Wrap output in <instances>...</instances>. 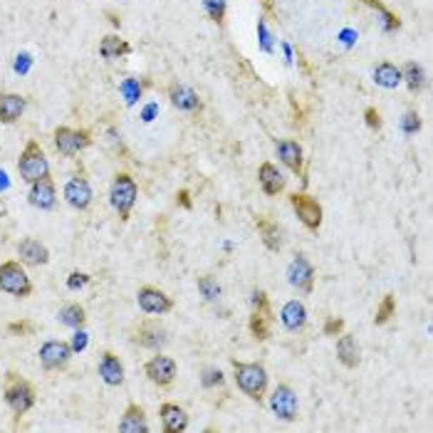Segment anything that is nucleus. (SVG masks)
<instances>
[{
    "mask_svg": "<svg viewBox=\"0 0 433 433\" xmlns=\"http://www.w3.org/2000/svg\"><path fill=\"white\" fill-rule=\"evenodd\" d=\"M233 372H236V384L245 396L260 401L262 394L267 389V372L262 364H243L233 362Z\"/></svg>",
    "mask_w": 433,
    "mask_h": 433,
    "instance_id": "f257e3e1",
    "label": "nucleus"
},
{
    "mask_svg": "<svg viewBox=\"0 0 433 433\" xmlns=\"http://www.w3.org/2000/svg\"><path fill=\"white\" fill-rule=\"evenodd\" d=\"M18 171H20V178L25 183H35L40 178L50 176V164H47L45 152L37 141H28V147L23 149L20 159H18Z\"/></svg>",
    "mask_w": 433,
    "mask_h": 433,
    "instance_id": "f03ea898",
    "label": "nucleus"
},
{
    "mask_svg": "<svg viewBox=\"0 0 433 433\" xmlns=\"http://www.w3.org/2000/svg\"><path fill=\"white\" fill-rule=\"evenodd\" d=\"M136 196H139V188H136L134 178L129 173H116L109 188V201L114 206V211L119 213L121 221H129V213L136 203Z\"/></svg>",
    "mask_w": 433,
    "mask_h": 433,
    "instance_id": "7ed1b4c3",
    "label": "nucleus"
},
{
    "mask_svg": "<svg viewBox=\"0 0 433 433\" xmlns=\"http://www.w3.org/2000/svg\"><path fill=\"white\" fill-rule=\"evenodd\" d=\"M0 290L13 298H28L32 293V282L20 262L8 260L0 265Z\"/></svg>",
    "mask_w": 433,
    "mask_h": 433,
    "instance_id": "20e7f679",
    "label": "nucleus"
},
{
    "mask_svg": "<svg viewBox=\"0 0 433 433\" xmlns=\"http://www.w3.org/2000/svg\"><path fill=\"white\" fill-rule=\"evenodd\" d=\"M6 403L11 406V411L16 416H23V413H28L35 406V391H32V386L28 382L16 379L11 374V382L6 386Z\"/></svg>",
    "mask_w": 433,
    "mask_h": 433,
    "instance_id": "39448f33",
    "label": "nucleus"
},
{
    "mask_svg": "<svg viewBox=\"0 0 433 433\" xmlns=\"http://www.w3.org/2000/svg\"><path fill=\"white\" fill-rule=\"evenodd\" d=\"M90 144H92L90 131L70 129V126L55 129V147H57V152L65 154V157H75V154H80L82 149H87Z\"/></svg>",
    "mask_w": 433,
    "mask_h": 433,
    "instance_id": "423d86ee",
    "label": "nucleus"
},
{
    "mask_svg": "<svg viewBox=\"0 0 433 433\" xmlns=\"http://www.w3.org/2000/svg\"><path fill=\"white\" fill-rule=\"evenodd\" d=\"M290 206H293V211L298 213V218L310 231H317L322 226V206L315 198H310L307 193H293L290 196Z\"/></svg>",
    "mask_w": 433,
    "mask_h": 433,
    "instance_id": "0eeeda50",
    "label": "nucleus"
},
{
    "mask_svg": "<svg viewBox=\"0 0 433 433\" xmlns=\"http://www.w3.org/2000/svg\"><path fill=\"white\" fill-rule=\"evenodd\" d=\"M270 408L282 421H295L298 418V396L287 384H277L270 396Z\"/></svg>",
    "mask_w": 433,
    "mask_h": 433,
    "instance_id": "6e6552de",
    "label": "nucleus"
},
{
    "mask_svg": "<svg viewBox=\"0 0 433 433\" xmlns=\"http://www.w3.org/2000/svg\"><path fill=\"white\" fill-rule=\"evenodd\" d=\"M72 357V347L62 339H50L40 347V364L47 372H55V369H65L67 362Z\"/></svg>",
    "mask_w": 433,
    "mask_h": 433,
    "instance_id": "1a4fd4ad",
    "label": "nucleus"
},
{
    "mask_svg": "<svg viewBox=\"0 0 433 433\" xmlns=\"http://www.w3.org/2000/svg\"><path fill=\"white\" fill-rule=\"evenodd\" d=\"M287 282L293 287H298L300 293H312L315 267L310 265V260L305 255H298L290 262V267H287Z\"/></svg>",
    "mask_w": 433,
    "mask_h": 433,
    "instance_id": "9d476101",
    "label": "nucleus"
},
{
    "mask_svg": "<svg viewBox=\"0 0 433 433\" xmlns=\"http://www.w3.org/2000/svg\"><path fill=\"white\" fill-rule=\"evenodd\" d=\"M136 303L147 315H164L173 307L171 298L161 290H157V287H141L136 293Z\"/></svg>",
    "mask_w": 433,
    "mask_h": 433,
    "instance_id": "9b49d317",
    "label": "nucleus"
},
{
    "mask_svg": "<svg viewBox=\"0 0 433 433\" xmlns=\"http://www.w3.org/2000/svg\"><path fill=\"white\" fill-rule=\"evenodd\" d=\"M65 201L77 211H87L92 203V186L85 176H72L65 183Z\"/></svg>",
    "mask_w": 433,
    "mask_h": 433,
    "instance_id": "f8f14e48",
    "label": "nucleus"
},
{
    "mask_svg": "<svg viewBox=\"0 0 433 433\" xmlns=\"http://www.w3.org/2000/svg\"><path fill=\"white\" fill-rule=\"evenodd\" d=\"M144 372H147V377L152 379L154 384H159V386H169V384L176 379V362H173L171 357L159 354V357L149 359Z\"/></svg>",
    "mask_w": 433,
    "mask_h": 433,
    "instance_id": "ddd939ff",
    "label": "nucleus"
},
{
    "mask_svg": "<svg viewBox=\"0 0 433 433\" xmlns=\"http://www.w3.org/2000/svg\"><path fill=\"white\" fill-rule=\"evenodd\" d=\"M30 203L40 211H50L57 201V191H55V181L50 176L47 178H40V181L30 183V193H28Z\"/></svg>",
    "mask_w": 433,
    "mask_h": 433,
    "instance_id": "4468645a",
    "label": "nucleus"
},
{
    "mask_svg": "<svg viewBox=\"0 0 433 433\" xmlns=\"http://www.w3.org/2000/svg\"><path fill=\"white\" fill-rule=\"evenodd\" d=\"M18 255H20V260L25 262V265H47V262H50V250H47L40 240H35V238L20 240Z\"/></svg>",
    "mask_w": 433,
    "mask_h": 433,
    "instance_id": "2eb2a0df",
    "label": "nucleus"
},
{
    "mask_svg": "<svg viewBox=\"0 0 433 433\" xmlns=\"http://www.w3.org/2000/svg\"><path fill=\"white\" fill-rule=\"evenodd\" d=\"M159 416H161L164 431L166 433H181L188 428V413L178 403H164Z\"/></svg>",
    "mask_w": 433,
    "mask_h": 433,
    "instance_id": "dca6fc26",
    "label": "nucleus"
},
{
    "mask_svg": "<svg viewBox=\"0 0 433 433\" xmlns=\"http://www.w3.org/2000/svg\"><path fill=\"white\" fill-rule=\"evenodd\" d=\"M99 377L106 386H119L124 382V367H121L119 357L111 352H104L99 357Z\"/></svg>",
    "mask_w": 433,
    "mask_h": 433,
    "instance_id": "f3484780",
    "label": "nucleus"
},
{
    "mask_svg": "<svg viewBox=\"0 0 433 433\" xmlns=\"http://www.w3.org/2000/svg\"><path fill=\"white\" fill-rule=\"evenodd\" d=\"M277 157L290 171L300 173L303 171V147L293 139H280L277 141Z\"/></svg>",
    "mask_w": 433,
    "mask_h": 433,
    "instance_id": "a211bd4d",
    "label": "nucleus"
},
{
    "mask_svg": "<svg viewBox=\"0 0 433 433\" xmlns=\"http://www.w3.org/2000/svg\"><path fill=\"white\" fill-rule=\"evenodd\" d=\"M23 111H25V97L13 94V92L0 94V121L3 124H16L23 116Z\"/></svg>",
    "mask_w": 433,
    "mask_h": 433,
    "instance_id": "6ab92c4d",
    "label": "nucleus"
},
{
    "mask_svg": "<svg viewBox=\"0 0 433 433\" xmlns=\"http://www.w3.org/2000/svg\"><path fill=\"white\" fill-rule=\"evenodd\" d=\"M257 178H260V186L267 196H277V193L285 188V176H282V173L277 171L275 164H270V161H265L257 169Z\"/></svg>",
    "mask_w": 433,
    "mask_h": 433,
    "instance_id": "aec40b11",
    "label": "nucleus"
},
{
    "mask_svg": "<svg viewBox=\"0 0 433 433\" xmlns=\"http://www.w3.org/2000/svg\"><path fill=\"white\" fill-rule=\"evenodd\" d=\"M280 319H282V324H285V329L298 332V329H303L305 322H307V310H305V305L300 303V300H290V303L282 307Z\"/></svg>",
    "mask_w": 433,
    "mask_h": 433,
    "instance_id": "412c9836",
    "label": "nucleus"
},
{
    "mask_svg": "<svg viewBox=\"0 0 433 433\" xmlns=\"http://www.w3.org/2000/svg\"><path fill=\"white\" fill-rule=\"evenodd\" d=\"M119 431L121 433H147L149 431V423H147V416L141 411V406L136 403H129L119 421Z\"/></svg>",
    "mask_w": 433,
    "mask_h": 433,
    "instance_id": "4be33fe9",
    "label": "nucleus"
},
{
    "mask_svg": "<svg viewBox=\"0 0 433 433\" xmlns=\"http://www.w3.org/2000/svg\"><path fill=\"white\" fill-rule=\"evenodd\" d=\"M136 342L147 349H161L169 342V334L159 324H141L139 332H136Z\"/></svg>",
    "mask_w": 433,
    "mask_h": 433,
    "instance_id": "5701e85b",
    "label": "nucleus"
},
{
    "mask_svg": "<svg viewBox=\"0 0 433 433\" xmlns=\"http://www.w3.org/2000/svg\"><path fill=\"white\" fill-rule=\"evenodd\" d=\"M171 104L176 106V109H183V111L201 109V99H198V94L193 90H188V87H183V85H173L171 87Z\"/></svg>",
    "mask_w": 433,
    "mask_h": 433,
    "instance_id": "b1692460",
    "label": "nucleus"
},
{
    "mask_svg": "<svg viewBox=\"0 0 433 433\" xmlns=\"http://www.w3.org/2000/svg\"><path fill=\"white\" fill-rule=\"evenodd\" d=\"M374 82L384 90H394V87L401 85V70L391 62H379L374 67Z\"/></svg>",
    "mask_w": 433,
    "mask_h": 433,
    "instance_id": "393cba45",
    "label": "nucleus"
},
{
    "mask_svg": "<svg viewBox=\"0 0 433 433\" xmlns=\"http://www.w3.org/2000/svg\"><path fill=\"white\" fill-rule=\"evenodd\" d=\"M337 357H339V362L349 369H354L359 364V347H357V342H354L352 334H342V337H339Z\"/></svg>",
    "mask_w": 433,
    "mask_h": 433,
    "instance_id": "a878e982",
    "label": "nucleus"
},
{
    "mask_svg": "<svg viewBox=\"0 0 433 433\" xmlns=\"http://www.w3.org/2000/svg\"><path fill=\"white\" fill-rule=\"evenodd\" d=\"M131 47L129 42H124L119 35H106L104 40L99 42V55L104 60H119L121 55H129Z\"/></svg>",
    "mask_w": 433,
    "mask_h": 433,
    "instance_id": "bb28decb",
    "label": "nucleus"
},
{
    "mask_svg": "<svg viewBox=\"0 0 433 433\" xmlns=\"http://www.w3.org/2000/svg\"><path fill=\"white\" fill-rule=\"evenodd\" d=\"M257 228H260V236H262V243H265L267 250L277 252L282 248V231L277 228V223H270V221H257Z\"/></svg>",
    "mask_w": 433,
    "mask_h": 433,
    "instance_id": "cd10ccee",
    "label": "nucleus"
},
{
    "mask_svg": "<svg viewBox=\"0 0 433 433\" xmlns=\"http://www.w3.org/2000/svg\"><path fill=\"white\" fill-rule=\"evenodd\" d=\"M85 307H82V305H67V307H62L60 310V315H57V317H60V322L65 324V327H72V329H80L82 324H85Z\"/></svg>",
    "mask_w": 433,
    "mask_h": 433,
    "instance_id": "c85d7f7f",
    "label": "nucleus"
},
{
    "mask_svg": "<svg viewBox=\"0 0 433 433\" xmlns=\"http://www.w3.org/2000/svg\"><path fill=\"white\" fill-rule=\"evenodd\" d=\"M401 80H406V85L411 92H418L423 87V82H426V75H423L421 65L408 62V65H403V70H401Z\"/></svg>",
    "mask_w": 433,
    "mask_h": 433,
    "instance_id": "c756f323",
    "label": "nucleus"
},
{
    "mask_svg": "<svg viewBox=\"0 0 433 433\" xmlns=\"http://www.w3.org/2000/svg\"><path fill=\"white\" fill-rule=\"evenodd\" d=\"M119 92L124 94L126 104H136V99H141V82L129 77V80H124L119 85Z\"/></svg>",
    "mask_w": 433,
    "mask_h": 433,
    "instance_id": "7c9ffc66",
    "label": "nucleus"
},
{
    "mask_svg": "<svg viewBox=\"0 0 433 433\" xmlns=\"http://www.w3.org/2000/svg\"><path fill=\"white\" fill-rule=\"evenodd\" d=\"M203 8H206L208 18H211L213 23H223V18H226L228 0H203Z\"/></svg>",
    "mask_w": 433,
    "mask_h": 433,
    "instance_id": "2f4dec72",
    "label": "nucleus"
},
{
    "mask_svg": "<svg viewBox=\"0 0 433 433\" xmlns=\"http://www.w3.org/2000/svg\"><path fill=\"white\" fill-rule=\"evenodd\" d=\"M198 290H201L203 298L211 300V303L221 298V285H218L213 277H201V280H198Z\"/></svg>",
    "mask_w": 433,
    "mask_h": 433,
    "instance_id": "473e14b6",
    "label": "nucleus"
},
{
    "mask_svg": "<svg viewBox=\"0 0 433 433\" xmlns=\"http://www.w3.org/2000/svg\"><path fill=\"white\" fill-rule=\"evenodd\" d=\"M364 3H367V6H372V8H377V11L382 13V18H384V30H396L398 20L391 16V13L386 11V8L382 6V3H379V0H364Z\"/></svg>",
    "mask_w": 433,
    "mask_h": 433,
    "instance_id": "72a5a7b5",
    "label": "nucleus"
},
{
    "mask_svg": "<svg viewBox=\"0 0 433 433\" xmlns=\"http://www.w3.org/2000/svg\"><path fill=\"white\" fill-rule=\"evenodd\" d=\"M394 307H396V305H394V298H391V295H386V298H384V303H382V307L377 310V317H374V322H377V324H386V319L394 315Z\"/></svg>",
    "mask_w": 433,
    "mask_h": 433,
    "instance_id": "f704fd0d",
    "label": "nucleus"
},
{
    "mask_svg": "<svg viewBox=\"0 0 433 433\" xmlns=\"http://www.w3.org/2000/svg\"><path fill=\"white\" fill-rule=\"evenodd\" d=\"M250 329H252V334H255L257 339H267V322H265V317H262V312H257L255 317L250 319Z\"/></svg>",
    "mask_w": 433,
    "mask_h": 433,
    "instance_id": "c9c22d12",
    "label": "nucleus"
},
{
    "mask_svg": "<svg viewBox=\"0 0 433 433\" xmlns=\"http://www.w3.org/2000/svg\"><path fill=\"white\" fill-rule=\"evenodd\" d=\"M401 129L406 131V134H416V131L421 129V116H418L416 111H408L401 121Z\"/></svg>",
    "mask_w": 433,
    "mask_h": 433,
    "instance_id": "e433bc0d",
    "label": "nucleus"
},
{
    "mask_svg": "<svg viewBox=\"0 0 433 433\" xmlns=\"http://www.w3.org/2000/svg\"><path fill=\"white\" fill-rule=\"evenodd\" d=\"M257 32H260V47L265 52H272V35L267 32L265 20H257Z\"/></svg>",
    "mask_w": 433,
    "mask_h": 433,
    "instance_id": "4c0bfd02",
    "label": "nucleus"
},
{
    "mask_svg": "<svg viewBox=\"0 0 433 433\" xmlns=\"http://www.w3.org/2000/svg\"><path fill=\"white\" fill-rule=\"evenodd\" d=\"M87 282H90V275H85V272H72V275L67 277V287H70V290H82Z\"/></svg>",
    "mask_w": 433,
    "mask_h": 433,
    "instance_id": "58836bf2",
    "label": "nucleus"
},
{
    "mask_svg": "<svg viewBox=\"0 0 433 433\" xmlns=\"http://www.w3.org/2000/svg\"><path fill=\"white\" fill-rule=\"evenodd\" d=\"M87 337H90V334H87L85 332V329H77V332H75V337H72V344H70V347H72V352H82V349H85L87 347V342H90V339H87Z\"/></svg>",
    "mask_w": 433,
    "mask_h": 433,
    "instance_id": "ea45409f",
    "label": "nucleus"
},
{
    "mask_svg": "<svg viewBox=\"0 0 433 433\" xmlns=\"http://www.w3.org/2000/svg\"><path fill=\"white\" fill-rule=\"evenodd\" d=\"M201 382H203V386H213V384H221L223 382V374L218 372V369H208L206 377H203Z\"/></svg>",
    "mask_w": 433,
    "mask_h": 433,
    "instance_id": "a19ab883",
    "label": "nucleus"
},
{
    "mask_svg": "<svg viewBox=\"0 0 433 433\" xmlns=\"http://www.w3.org/2000/svg\"><path fill=\"white\" fill-rule=\"evenodd\" d=\"M252 305L257 307V312H267V300H265V293H262V290L252 293Z\"/></svg>",
    "mask_w": 433,
    "mask_h": 433,
    "instance_id": "79ce46f5",
    "label": "nucleus"
},
{
    "mask_svg": "<svg viewBox=\"0 0 433 433\" xmlns=\"http://www.w3.org/2000/svg\"><path fill=\"white\" fill-rule=\"evenodd\" d=\"M342 327H344V322L342 319H329L327 324H324V334H337V332H342Z\"/></svg>",
    "mask_w": 433,
    "mask_h": 433,
    "instance_id": "37998d69",
    "label": "nucleus"
},
{
    "mask_svg": "<svg viewBox=\"0 0 433 433\" xmlns=\"http://www.w3.org/2000/svg\"><path fill=\"white\" fill-rule=\"evenodd\" d=\"M28 67H30V55H20V57H18L16 70H18V72H25Z\"/></svg>",
    "mask_w": 433,
    "mask_h": 433,
    "instance_id": "c03bdc74",
    "label": "nucleus"
},
{
    "mask_svg": "<svg viewBox=\"0 0 433 433\" xmlns=\"http://www.w3.org/2000/svg\"><path fill=\"white\" fill-rule=\"evenodd\" d=\"M157 111H159V104H149L147 109H144V121H152L154 116H157Z\"/></svg>",
    "mask_w": 433,
    "mask_h": 433,
    "instance_id": "a18cd8bd",
    "label": "nucleus"
},
{
    "mask_svg": "<svg viewBox=\"0 0 433 433\" xmlns=\"http://www.w3.org/2000/svg\"><path fill=\"white\" fill-rule=\"evenodd\" d=\"M367 119H369V126H372V129H379V114L374 109H369L367 111Z\"/></svg>",
    "mask_w": 433,
    "mask_h": 433,
    "instance_id": "49530a36",
    "label": "nucleus"
},
{
    "mask_svg": "<svg viewBox=\"0 0 433 433\" xmlns=\"http://www.w3.org/2000/svg\"><path fill=\"white\" fill-rule=\"evenodd\" d=\"M178 198H181V203H183V206H186V208H191V201H188V193H186V191H181V193H178Z\"/></svg>",
    "mask_w": 433,
    "mask_h": 433,
    "instance_id": "de8ad7c7",
    "label": "nucleus"
},
{
    "mask_svg": "<svg viewBox=\"0 0 433 433\" xmlns=\"http://www.w3.org/2000/svg\"><path fill=\"white\" fill-rule=\"evenodd\" d=\"M6 173H3V171H0V188H8V181H6Z\"/></svg>",
    "mask_w": 433,
    "mask_h": 433,
    "instance_id": "09e8293b",
    "label": "nucleus"
}]
</instances>
